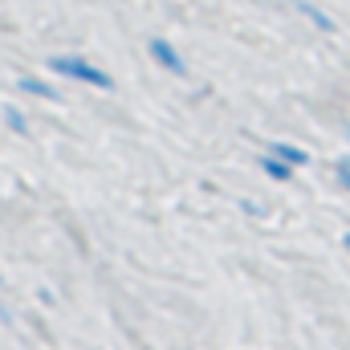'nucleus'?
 <instances>
[{
    "label": "nucleus",
    "instance_id": "7ed1b4c3",
    "mask_svg": "<svg viewBox=\"0 0 350 350\" xmlns=\"http://www.w3.org/2000/svg\"><path fill=\"white\" fill-rule=\"evenodd\" d=\"M297 12H301L318 33H326V37H334V33H338V21H334L326 8H318V4H310V0H297Z\"/></svg>",
    "mask_w": 350,
    "mask_h": 350
},
{
    "label": "nucleus",
    "instance_id": "9d476101",
    "mask_svg": "<svg viewBox=\"0 0 350 350\" xmlns=\"http://www.w3.org/2000/svg\"><path fill=\"white\" fill-rule=\"evenodd\" d=\"M0 281H4V273H0Z\"/></svg>",
    "mask_w": 350,
    "mask_h": 350
},
{
    "label": "nucleus",
    "instance_id": "f257e3e1",
    "mask_svg": "<svg viewBox=\"0 0 350 350\" xmlns=\"http://www.w3.org/2000/svg\"><path fill=\"white\" fill-rule=\"evenodd\" d=\"M49 70H53L57 78L82 82V86H90V90H114V78H110L102 66H94L90 57H82V53H53V57H49Z\"/></svg>",
    "mask_w": 350,
    "mask_h": 350
},
{
    "label": "nucleus",
    "instance_id": "20e7f679",
    "mask_svg": "<svg viewBox=\"0 0 350 350\" xmlns=\"http://www.w3.org/2000/svg\"><path fill=\"white\" fill-rule=\"evenodd\" d=\"M269 155H277V159H281V163H289L293 172L310 163V151H306V147H297V143H269Z\"/></svg>",
    "mask_w": 350,
    "mask_h": 350
},
{
    "label": "nucleus",
    "instance_id": "39448f33",
    "mask_svg": "<svg viewBox=\"0 0 350 350\" xmlns=\"http://www.w3.org/2000/svg\"><path fill=\"white\" fill-rule=\"evenodd\" d=\"M21 94H29V98H41V102H57V90L49 86L45 78H33V74H25L21 82H16Z\"/></svg>",
    "mask_w": 350,
    "mask_h": 350
},
{
    "label": "nucleus",
    "instance_id": "1a4fd4ad",
    "mask_svg": "<svg viewBox=\"0 0 350 350\" xmlns=\"http://www.w3.org/2000/svg\"><path fill=\"white\" fill-rule=\"evenodd\" d=\"M342 249H347V253H350V232H347V237H342Z\"/></svg>",
    "mask_w": 350,
    "mask_h": 350
},
{
    "label": "nucleus",
    "instance_id": "6e6552de",
    "mask_svg": "<svg viewBox=\"0 0 350 350\" xmlns=\"http://www.w3.org/2000/svg\"><path fill=\"white\" fill-rule=\"evenodd\" d=\"M334 183H338L342 191H350V155H342V159L334 163Z\"/></svg>",
    "mask_w": 350,
    "mask_h": 350
},
{
    "label": "nucleus",
    "instance_id": "423d86ee",
    "mask_svg": "<svg viewBox=\"0 0 350 350\" xmlns=\"http://www.w3.org/2000/svg\"><path fill=\"white\" fill-rule=\"evenodd\" d=\"M257 167H261L273 183H289V179H293V167H289V163H281V159H277V155H269V151L257 159Z\"/></svg>",
    "mask_w": 350,
    "mask_h": 350
},
{
    "label": "nucleus",
    "instance_id": "9b49d317",
    "mask_svg": "<svg viewBox=\"0 0 350 350\" xmlns=\"http://www.w3.org/2000/svg\"><path fill=\"white\" fill-rule=\"evenodd\" d=\"M175 4H183V0H175Z\"/></svg>",
    "mask_w": 350,
    "mask_h": 350
},
{
    "label": "nucleus",
    "instance_id": "0eeeda50",
    "mask_svg": "<svg viewBox=\"0 0 350 350\" xmlns=\"http://www.w3.org/2000/svg\"><path fill=\"white\" fill-rule=\"evenodd\" d=\"M4 122H8V131H12V135H29V118H25V110L8 106V110H4Z\"/></svg>",
    "mask_w": 350,
    "mask_h": 350
},
{
    "label": "nucleus",
    "instance_id": "f03ea898",
    "mask_svg": "<svg viewBox=\"0 0 350 350\" xmlns=\"http://www.w3.org/2000/svg\"><path fill=\"white\" fill-rule=\"evenodd\" d=\"M147 53H151V62H155L159 70H167L172 78H183V74H187V57H183V49L175 45L172 37H151V41H147Z\"/></svg>",
    "mask_w": 350,
    "mask_h": 350
}]
</instances>
